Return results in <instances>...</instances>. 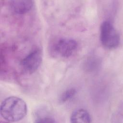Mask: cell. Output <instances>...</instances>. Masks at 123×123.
Listing matches in <instances>:
<instances>
[{"instance_id": "4", "label": "cell", "mask_w": 123, "mask_h": 123, "mask_svg": "<svg viewBox=\"0 0 123 123\" xmlns=\"http://www.w3.org/2000/svg\"><path fill=\"white\" fill-rule=\"evenodd\" d=\"M42 61L41 50L39 49H36L22 60L21 65L24 71L29 74H32L38 68Z\"/></svg>"}, {"instance_id": "7", "label": "cell", "mask_w": 123, "mask_h": 123, "mask_svg": "<svg viewBox=\"0 0 123 123\" xmlns=\"http://www.w3.org/2000/svg\"><path fill=\"white\" fill-rule=\"evenodd\" d=\"M75 89L72 88L66 90L63 92L60 97V101L61 102H65L72 99L76 94Z\"/></svg>"}, {"instance_id": "3", "label": "cell", "mask_w": 123, "mask_h": 123, "mask_svg": "<svg viewBox=\"0 0 123 123\" xmlns=\"http://www.w3.org/2000/svg\"><path fill=\"white\" fill-rule=\"evenodd\" d=\"M77 47V43L74 39L62 38L58 39L54 44L53 49L55 53L60 57H70Z\"/></svg>"}, {"instance_id": "2", "label": "cell", "mask_w": 123, "mask_h": 123, "mask_svg": "<svg viewBox=\"0 0 123 123\" xmlns=\"http://www.w3.org/2000/svg\"><path fill=\"white\" fill-rule=\"evenodd\" d=\"M100 41L108 49L116 48L120 44V37L112 24L109 21L103 22L100 26Z\"/></svg>"}, {"instance_id": "8", "label": "cell", "mask_w": 123, "mask_h": 123, "mask_svg": "<svg viewBox=\"0 0 123 123\" xmlns=\"http://www.w3.org/2000/svg\"><path fill=\"white\" fill-rule=\"evenodd\" d=\"M35 121L37 123H54L56 121L52 118L49 117H43L37 118Z\"/></svg>"}, {"instance_id": "6", "label": "cell", "mask_w": 123, "mask_h": 123, "mask_svg": "<svg viewBox=\"0 0 123 123\" xmlns=\"http://www.w3.org/2000/svg\"><path fill=\"white\" fill-rule=\"evenodd\" d=\"M71 123H90L91 118L87 111L83 109H78L74 111L71 116Z\"/></svg>"}, {"instance_id": "1", "label": "cell", "mask_w": 123, "mask_h": 123, "mask_svg": "<svg viewBox=\"0 0 123 123\" xmlns=\"http://www.w3.org/2000/svg\"><path fill=\"white\" fill-rule=\"evenodd\" d=\"M0 115L5 120L17 122L23 119L27 111V105L22 98L15 96L6 98L0 105Z\"/></svg>"}, {"instance_id": "5", "label": "cell", "mask_w": 123, "mask_h": 123, "mask_svg": "<svg viewBox=\"0 0 123 123\" xmlns=\"http://www.w3.org/2000/svg\"><path fill=\"white\" fill-rule=\"evenodd\" d=\"M34 1L30 0H14L10 1V6L16 13L23 14L29 12L32 8Z\"/></svg>"}]
</instances>
